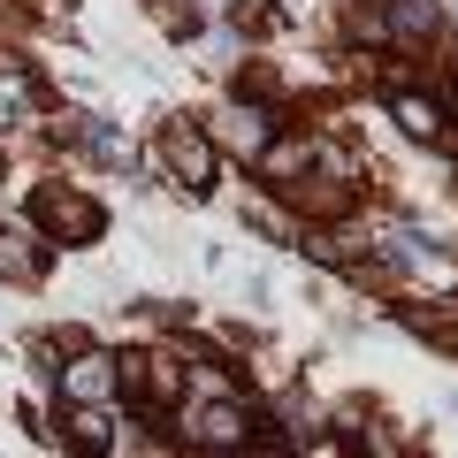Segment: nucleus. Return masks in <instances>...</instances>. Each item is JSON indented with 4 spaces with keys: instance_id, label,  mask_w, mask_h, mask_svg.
Here are the masks:
<instances>
[{
    "instance_id": "1",
    "label": "nucleus",
    "mask_w": 458,
    "mask_h": 458,
    "mask_svg": "<svg viewBox=\"0 0 458 458\" xmlns=\"http://www.w3.org/2000/svg\"><path fill=\"white\" fill-rule=\"evenodd\" d=\"M31 207H38V222H47V237H62V245H92L99 229H107V207L84 199V191H69V183H47Z\"/></svg>"
},
{
    "instance_id": "2",
    "label": "nucleus",
    "mask_w": 458,
    "mask_h": 458,
    "mask_svg": "<svg viewBox=\"0 0 458 458\" xmlns=\"http://www.w3.org/2000/svg\"><path fill=\"white\" fill-rule=\"evenodd\" d=\"M161 161H168V176H176L183 191H214V138L199 131L191 114H176L161 131Z\"/></svg>"
},
{
    "instance_id": "3",
    "label": "nucleus",
    "mask_w": 458,
    "mask_h": 458,
    "mask_svg": "<svg viewBox=\"0 0 458 458\" xmlns=\"http://www.w3.org/2000/svg\"><path fill=\"white\" fill-rule=\"evenodd\" d=\"M114 390H123V360H107V352H77V360L62 367V397H69V405L107 412Z\"/></svg>"
},
{
    "instance_id": "4",
    "label": "nucleus",
    "mask_w": 458,
    "mask_h": 458,
    "mask_svg": "<svg viewBox=\"0 0 458 458\" xmlns=\"http://www.w3.org/2000/svg\"><path fill=\"white\" fill-rule=\"evenodd\" d=\"M183 436H191L199 451H245L252 443V412L245 405H199V412H183Z\"/></svg>"
},
{
    "instance_id": "5",
    "label": "nucleus",
    "mask_w": 458,
    "mask_h": 458,
    "mask_svg": "<svg viewBox=\"0 0 458 458\" xmlns=\"http://www.w3.org/2000/svg\"><path fill=\"white\" fill-rule=\"evenodd\" d=\"M222 146L245 153V161H260V153L276 146V107H260V99H229V107H222Z\"/></svg>"
},
{
    "instance_id": "6",
    "label": "nucleus",
    "mask_w": 458,
    "mask_h": 458,
    "mask_svg": "<svg viewBox=\"0 0 458 458\" xmlns=\"http://www.w3.org/2000/svg\"><path fill=\"white\" fill-rule=\"evenodd\" d=\"M428 31H436V0H382L375 38H405V47H420Z\"/></svg>"
},
{
    "instance_id": "7",
    "label": "nucleus",
    "mask_w": 458,
    "mask_h": 458,
    "mask_svg": "<svg viewBox=\"0 0 458 458\" xmlns=\"http://www.w3.org/2000/svg\"><path fill=\"white\" fill-rule=\"evenodd\" d=\"M390 114L405 123L412 138H443V107H436V99H420V92H390Z\"/></svg>"
},
{
    "instance_id": "8",
    "label": "nucleus",
    "mask_w": 458,
    "mask_h": 458,
    "mask_svg": "<svg viewBox=\"0 0 458 458\" xmlns=\"http://www.w3.org/2000/svg\"><path fill=\"white\" fill-rule=\"evenodd\" d=\"M306 161H313V146H306V138H276V146H267V153H260L252 168H260V176H267V183L283 191V176H298Z\"/></svg>"
},
{
    "instance_id": "9",
    "label": "nucleus",
    "mask_w": 458,
    "mask_h": 458,
    "mask_svg": "<svg viewBox=\"0 0 458 458\" xmlns=\"http://www.w3.org/2000/svg\"><path fill=\"white\" fill-rule=\"evenodd\" d=\"M0 276H8V283H38V276H47V260L23 245L16 229H0Z\"/></svg>"
},
{
    "instance_id": "10",
    "label": "nucleus",
    "mask_w": 458,
    "mask_h": 458,
    "mask_svg": "<svg viewBox=\"0 0 458 458\" xmlns=\"http://www.w3.org/2000/svg\"><path fill=\"white\" fill-rule=\"evenodd\" d=\"M69 436H77L84 451H99V443H114V436H107V412H92V405H69Z\"/></svg>"
}]
</instances>
